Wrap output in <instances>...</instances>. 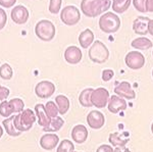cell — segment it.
Segmentation results:
<instances>
[{"label": "cell", "mask_w": 153, "mask_h": 152, "mask_svg": "<svg viewBox=\"0 0 153 152\" xmlns=\"http://www.w3.org/2000/svg\"><path fill=\"white\" fill-rule=\"evenodd\" d=\"M111 6L110 0H82L81 10L88 18H96Z\"/></svg>", "instance_id": "cell-1"}, {"label": "cell", "mask_w": 153, "mask_h": 152, "mask_svg": "<svg viewBox=\"0 0 153 152\" xmlns=\"http://www.w3.org/2000/svg\"><path fill=\"white\" fill-rule=\"evenodd\" d=\"M120 19L113 12H105L99 19V28L103 33L112 34L120 30Z\"/></svg>", "instance_id": "cell-2"}, {"label": "cell", "mask_w": 153, "mask_h": 152, "mask_svg": "<svg viewBox=\"0 0 153 152\" xmlns=\"http://www.w3.org/2000/svg\"><path fill=\"white\" fill-rule=\"evenodd\" d=\"M89 58L95 63H104L109 57V50L101 41L96 40L89 49Z\"/></svg>", "instance_id": "cell-3"}, {"label": "cell", "mask_w": 153, "mask_h": 152, "mask_svg": "<svg viewBox=\"0 0 153 152\" xmlns=\"http://www.w3.org/2000/svg\"><path fill=\"white\" fill-rule=\"evenodd\" d=\"M37 116L35 112L31 109H25L22 112H19L18 116H16L14 119V125L16 129L21 131L22 133L26 131H29L35 124Z\"/></svg>", "instance_id": "cell-4"}, {"label": "cell", "mask_w": 153, "mask_h": 152, "mask_svg": "<svg viewBox=\"0 0 153 152\" xmlns=\"http://www.w3.org/2000/svg\"><path fill=\"white\" fill-rule=\"evenodd\" d=\"M56 33L55 27L48 19H42L38 22L35 27V34L40 40L49 42L54 38Z\"/></svg>", "instance_id": "cell-5"}, {"label": "cell", "mask_w": 153, "mask_h": 152, "mask_svg": "<svg viewBox=\"0 0 153 152\" xmlns=\"http://www.w3.org/2000/svg\"><path fill=\"white\" fill-rule=\"evenodd\" d=\"M60 19L63 24L66 26H75L80 22L81 19V13L78 7L74 5L65 6L61 10L60 13Z\"/></svg>", "instance_id": "cell-6"}, {"label": "cell", "mask_w": 153, "mask_h": 152, "mask_svg": "<svg viewBox=\"0 0 153 152\" xmlns=\"http://www.w3.org/2000/svg\"><path fill=\"white\" fill-rule=\"evenodd\" d=\"M109 92L105 88H97L92 92L91 102L96 108H104L109 101Z\"/></svg>", "instance_id": "cell-7"}, {"label": "cell", "mask_w": 153, "mask_h": 152, "mask_svg": "<svg viewBox=\"0 0 153 152\" xmlns=\"http://www.w3.org/2000/svg\"><path fill=\"white\" fill-rule=\"evenodd\" d=\"M125 62L127 67L132 70H140L145 65V57L141 52L131 51L125 57Z\"/></svg>", "instance_id": "cell-8"}, {"label": "cell", "mask_w": 153, "mask_h": 152, "mask_svg": "<svg viewBox=\"0 0 153 152\" xmlns=\"http://www.w3.org/2000/svg\"><path fill=\"white\" fill-rule=\"evenodd\" d=\"M55 92V85L49 81H41L37 84L35 88V93L39 98L46 99L52 96Z\"/></svg>", "instance_id": "cell-9"}, {"label": "cell", "mask_w": 153, "mask_h": 152, "mask_svg": "<svg viewBox=\"0 0 153 152\" xmlns=\"http://www.w3.org/2000/svg\"><path fill=\"white\" fill-rule=\"evenodd\" d=\"M87 122L88 126L91 129L99 130L104 126L105 124V117L102 112L98 111V110H92L89 112L87 116Z\"/></svg>", "instance_id": "cell-10"}, {"label": "cell", "mask_w": 153, "mask_h": 152, "mask_svg": "<svg viewBox=\"0 0 153 152\" xmlns=\"http://www.w3.org/2000/svg\"><path fill=\"white\" fill-rule=\"evenodd\" d=\"M10 16L13 23H16V24H24L28 22L30 13L27 7L23 5H18L14 6V8L11 10Z\"/></svg>", "instance_id": "cell-11"}, {"label": "cell", "mask_w": 153, "mask_h": 152, "mask_svg": "<svg viewBox=\"0 0 153 152\" xmlns=\"http://www.w3.org/2000/svg\"><path fill=\"white\" fill-rule=\"evenodd\" d=\"M114 93H117L120 97L128 100H132L136 98V93L133 90L132 86L129 82H122L114 88Z\"/></svg>", "instance_id": "cell-12"}, {"label": "cell", "mask_w": 153, "mask_h": 152, "mask_svg": "<svg viewBox=\"0 0 153 152\" xmlns=\"http://www.w3.org/2000/svg\"><path fill=\"white\" fill-rule=\"evenodd\" d=\"M128 104L124 98L120 97L118 95H112L108 101V110L111 113H118L123 110L127 109Z\"/></svg>", "instance_id": "cell-13"}, {"label": "cell", "mask_w": 153, "mask_h": 152, "mask_svg": "<svg viewBox=\"0 0 153 152\" xmlns=\"http://www.w3.org/2000/svg\"><path fill=\"white\" fill-rule=\"evenodd\" d=\"M82 51L76 46H70L65 51V59L71 65H76L82 60Z\"/></svg>", "instance_id": "cell-14"}, {"label": "cell", "mask_w": 153, "mask_h": 152, "mask_svg": "<svg viewBox=\"0 0 153 152\" xmlns=\"http://www.w3.org/2000/svg\"><path fill=\"white\" fill-rule=\"evenodd\" d=\"M150 19L146 16H138L133 23V30L137 35L146 36L148 34V23Z\"/></svg>", "instance_id": "cell-15"}, {"label": "cell", "mask_w": 153, "mask_h": 152, "mask_svg": "<svg viewBox=\"0 0 153 152\" xmlns=\"http://www.w3.org/2000/svg\"><path fill=\"white\" fill-rule=\"evenodd\" d=\"M88 130L83 125H76L71 130V138L74 142L78 144H83L88 139Z\"/></svg>", "instance_id": "cell-16"}, {"label": "cell", "mask_w": 153, "mask_h": 152, "mask_svg": "<svg viewBox=\"0 0 153 152\" xmlns=\"http://www.w3.org/2000/svg\"><path fill=\"white\" fill-rule=\"evenodd\" d=\"M59 137L56 134H45L40 139V146L45 150H52L57 146Z\"/></svg>", "instance_id": "cell-17"}, {"label": "cell", "mask_w": 153, "mask_h": 152, "mask_svg": "<svg viewBox=\"0 0 153 152\" xmlns=\"http://www.w3.org/2000/svg\"><path fill=\"white\" fill-rule=\"evenodd\" d=\"M108 140L111 143L112 146L115 147H124L130 140V134L125 132V133H113L109 135Z\"/></svg>", "instance_id": "cell-18"}, {"label": "cell", "mask_w": 153, "mask_h": 152, "mask_svg": "<svg viewBox=\"0 0 153 152\" xmlns=\"http://www.w3.org/2000/svg\"><path fill=\"white\" fill-rule=\"evenodd\" d=\"M35 112L36 116L38 117V124L39 126L43 127V128H46V127L49 126L51 122V119L47 116L45 111V105L43 104H37L35 106Z\"/></svg>", "instance_id": "cell-19"}, {"label": "cell", "mask_w": 153, "mask_h": 152, "mask_svg": "<svg viewBox=\"0 0 153 152\" xmlns=\"http://www.w3.org/2000/svg\"><path fill=\"white\" fill-rule=\"evenodd\" d=\"M79 42H80L81 47L87 49L94 43V34L90 29H86L79 36Z\"/></svg>", "instance_id": "cell-20"}, {"label": "cell", "mask_w": 153, "mask_h": 152, "mask_svg": "<svg viewBox=\"0 0 153 152\" xmlns=\"http://www.w3.org/2000/svg\"><path fill=\"white\" fill-rule=\"evenodd\" d=\"M14 119H16V116L7 117L6 119H4V121H3L2 125L4 126V129H5L6 133L8 134L9 136L18 137V136H19V135L22 134V132L19 131V130L16 129V125H14Z\"/></svg>", "instance_id": "cell-21"}, {"label": "cell", "mask_w": 153, "mask_h": 152, "mask_svg": "<svg viewBox=\"0 0 153 152\" xmlns=\"http://www.w3.org/2000/svg\"><path fill=\"white\" fill-rule=\"evenodd\" d=\"M131 45H132V47L138 49V50H147V49H150L152 47L153 44L151 40H149L146 37H140V38L133 40Z\"/></svg>", "instance_id": "cell-22"}, {"label": "cell", "mask_w": 153, "mask_h": 152, "mask_svg": "<svg viewBox=\"0 0 153 152\" xmlns=\"http://www.w3.org/2000/svg\"><path fill=\"white\" fill-rule=\"evenodd\" d=\"M55 103L58 107V111L60 114H65L70 109V100L65 95H58L55 97Z\"/></svg>", "instance_id": "cell-23"}, {"label": "cell", "mask_w": 153, "mask_h": 152, "mask_svg": "<svg viewBox=\"0 0 153 152\" xmlns=\"http://www.w3.org/2000/svg\"><path fill=\"white\" fill-rule=\"evenodd\" d=\"M94 91V89L92 88H87V89L83 90L82 92L80 93V96H79V101H80V104L84 107H92L93 104L91 102V95H92V92Z\"/></svg>", "instance_id": "cell-24"}, {"label": "cell", "mask_w": 153, "mask_h": 152, "mask_svg": "<svg viewBox=\"0 0 153 152\" xmlns=\"http://www.w3.org/2000/svg\"><path fill=\"white\" fill-rule=\"evenodd\" d=\"M133 0H112V10L117 13H124L129 9Z\"/></svg>", "instance_id": "cell-25"}, {"label": "cell", "mask_w": 153, "mask_h": 152, "mask_svg": "<svg viewBox=\"0 0 153 152\" xmlns=\"http://www.w3.org/2000/svg\"><path fill=\"white\" fill-rule=\"evenodd\" d=\"M63 124H65V121H63L60 116H56V117H54V119H51V122H50V124H49V126L46 127V128H43V131L44 132H57L62 128Z\"/></svg>", "instance_id": "cell-26"}, {"label": "cell", "mask_w": 153, "mask_h": 152, "mask_svg": "<svg viewBox=\"0 0 153 152\" xmlns=\"http://www.w3.org/2000/svg\"><path fill=\"white\" fill-rule=\"evenodd\" d=\"M45 111L47 113V116L50 119H54V117L57 116V114L59 113L58 111V107L56 103L54 101H48L45 105Z\"/></svg>", "instance_id": "cell-27"}, {"label": "cell", "mask_w": 153, "mask_h": 152, "mask_svg": "<svg viewBox=\"0 0 153 152\" xmlns=\"http://www.w3.org/2000/svg\"><path fill=\"white\" fill-rule=\"evenodd\" d=\"M13 75V70L8 63H4L0 67V77L3 80H10Z\"/></svg>", "instance_id": "cell-28"}, {"label": "cell", "mask_w": 153, "mask_h": 152, "mask_svg": "<svg viewBox=\"0 0 153 152\" xmlns=\"http://www.w3.org/2000/svg\"><path fill=\"white\" fill-rule=\"evenodd\" d=\"M74 150H75V146H74L73 142L65 139L60 142L56 152H74Z\"/></svg>", "instance_id": "cell-29"}, {"label": "cell", "mask_w": 153, "mask_h": 152, "mask_svg": "<svg viewBox=\"0 0 153 152\" xmlns=\"http://www.w3.org/2000/svg\"><path fill=\"white\" fill-rule=\"evenodd\" d=\"M9 102V105H10L11 109L13 112H22L25 107V103L24 101L22 99H19V98H13V99H11Z\"/></svg>", "instance_id": "cell-30"}, {"label": "cell", "mask_w": 153, "mask_h": 152, "mask_svg": "<svg viewBox=\"0 0 153 152\" xmlns=\"http://www.w3.org/2000/svg\"><path fill=\"white\" fill-rule=\"evenodd\" d=\"M11 113H13L10 105H9L8 101H2L0 104V114L3 117H9L11 116Z\"/></svg>", "instance_id": "cell-31"}, {"label": "cell", "mask_w": 153, "mask_h": 152, "mask_svg": "<svg viewBox=\"0 0 153 152\" xmlns=\"http://www.w3.org/2000/svg\"><path fill=\"white\" fill-rule=\"evenodd\" d=\"M61 3H62V0H50V2H49V11L52 14L58 13L61 8Z\"/></svg>", "instance_id": "cell-32"}, {"label": "cell", "mask_w": 153, "mask_h": 152, "mask_svg": "<svg viewBox=\"0 0 153 152\" xmlns=\"http://www.w3.org/2000/svg\"><path fill=\"white\" fill-rule=\"evenodd\" d=\"M145 3H146V0H133L134 7L140 12H146V9H145Z\"/></svg>", "instance_id": "cell-33"}, {"label": "cell", "mask_w": 153, "mask_h": 152, "mask_svg": "<svg viewBox=\"0 0 153 152\" xmlns=\"http://www.w3.org/2000/svg\"><path fill=\"white\" fill-rule=\"evenodd\" d=\"M114 77V72H113L112 70H110V68H106L102 72V80L104 81V82H108V81H110L112 79V78Z\"/></svg>", "instance_id": "cell-34"}, {"label": "cell", "mask_w": 153, "mask_h": 152, "mask_svg": "<svg viewBox=\"0 0 153 152\" xmlns=\"http://www.w3.org/2000/svg\"><path fill=\"white\" fill-rule=\"evenodd\" d=\"M7 22V16H6V12L3 10L2 8H0V31L5 27Z\"/></svg>", "instance_id": "cell-35"}, {"label": "cell", "mask_w": 153, "mask_h": 152, "mask_svg": "<svg viewBox=\"0 0 153 152\" xmlns=\"http://www.w3.org/2000/svg\"><path fill=\"white\" fill-rule=\"evenodd\" d=\"M9 96V89L3 86H0V100L4 101L6 100V98Z\"/></svg>", "instance_id": "cell-36"}, {"label": "cell", "mask_w": 153, "mask_h": 152, "mask_svg": "<svg viewBox=\"0 0 153 152\" xmlns=\"http://www.w3.org/2000/svg\"><path fill=\"white\" fill-rule=\"evenodd\" d=\"M16 2V0H0V5L9 8V7L13 6L14 3Z\"/></svg>", "instance_id": "cell-37"}, {"label": "cell", "mask_w": 153, "mask_h": 152, "mask_svg": "<svg viewBox=\"0 0 153 152\" xmlns=\"http://www.w3.org/2000/svg\"><path fill=\"white\" fill-rule=\"evenodd\" d=\"M96 152H114V150L112 149V147L110 145H101L97 148Z\"/></svg>", "instance_id": "cell-38"}, {"label": "cell", "mask_w": 153, "mask_h": 152, "mask_svg": "<svg viewBox=\"0 0 153 152\" xmlns=\"http://www.w3.org/2000/svg\"><path fill=\"white\" fill-rule=\"evenodd\" d=\"M145 9L146 12H153V0H146Z\"/></svg>", "instance_id": "cell-39"}, {"label": "cell", "mask_w": 153, "mask_h": 152, "mask_svg": "<svg viewBox=\"0 0 153 152\" xmlns=\"http://www.w3.org/2000/svg\"><path fill=\"white\" fill-rule=\"evenodd\" d=\"M148 33H150L153 36V19H150L148 23Z\"/></svg>", "instance_id": "cell-40"}, {"label": "cell", "mask_w": 153, "mask_h": 152, "mask_svg": "<svg viewBox=\"0 0 153 152\" xmlns=\"http://www.w3.org/2000/svg\"><path fill=\"white\" fill-rule=\"evenodd\" d=\"M2 135H3V129H2V127L0 126V138L2 137Z\"/></svg>", "instance_id": "cell-41"}, {"label": "cell", "mask_w": 153, "mask_h": 152, "mask_svg": "<svg viewBox=\"0 0 153 152\" xmlns=\"http://www.w3.org/2000/svg\"><path fill=\"white\" fill-rule=\"evenodd\" d=\"M151 131H152V134H153V122H152V125H151Z\"/></svg>", "instance_id": "cell-42"}, {"label": "cell", "mask_w": 153, "mask_h": 152, "mask_svg": "<svg viewBox=\"0 0 153 152\" xmlns=\"http://www.w3.org/2000/svg\"><path fill=\"white\" fill-rule=\"evenodd\" d=\"M152 77H153V70H152Z\"/></svg>", "instance_id": "cell-43"}, {"label": "cell", "mask_w": 153, "mask_h": 152, "mask_svg": "<svg viewBox=\"0 0 153 152\" xmlns=\"http://www.w3.org/2000/svg\"><path fill=\"white\" fill-rule=\"evenodd\" d=\"M74 152H76V151H74Z\"/></svg>", "instance_id": "cell-44"}, {"label": "cell", "mask_w": 153, "mask_h": 152, "mask_svg": "<svg viewBox=\"0 0 153 152\" xmlns=\"http://www.w3.org/2000/svg\"><path fill=\"white\" fill-rule=\"evenodd\" d=\"M152 55H153V52H152Z\"/></svg>", "instance_id": "cell-45"}]
</instances>
